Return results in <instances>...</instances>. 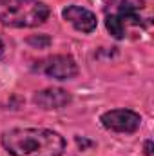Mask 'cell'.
Wrapping results in <instances>:
<instances>
[{
  "mask_svg": "<svg viewBox=\"0 0 154 156\" xmlns=\"http://www.w3.org/2000/svg\"><path fill=\"white\" fill-rule=\"evenodd\" d=\"M0 142L11 156H62L65 151L64 136L51 129H9L2 133Z\"/></svg>",
  "mask_w": 154,
  "mask_h": 156,
  "instance_id": "6da1fadb",
  "label": "cell"
},
{
  "mask_svg": "<svg viewBox=\"0 0 154 156\" xmlns=\"http://www.w3.org/2000/svg\"><path fill=\"white\" fill-rule=\"evenodd\" d=\"M49 13L40 0H0V24L7 27H37L49 18Z\"/></svg>",
  "mask_w": 154,
  "mask_h": 156,
  "instance_id": "7a4b0ae2",
  "label": "cell"
},
{
  "mask_svg": "<svg viewBox=\"0 0 154 156\" xmlns=\"http://www.w3.org/2000/svg\"><path fill=\"white\" fill-rule=\"evenodd\" d=\"M102 125L114 133H136L142 125V116L131 109H111L100 116Z\"/></svg>",
  "mask_w": 154,
  "mask_h": 156,
  "instance_id": "3957f363",
  "label": "cell"
},
{
  "mask_svg": "<svg viewBox=\"0 0 154 156\" xmlns=\"http://www.w3.org/2000/svg\"><path fill=\"white\" fill-rule=\"evenodd\" d=\"M37 71L54 80H71L78 75V66L75 58L69 55H54L42 60L37 66Z\"/></svg>",
  "mask_w": 154,
  "mask_h": 156,
  "instance_id": "277c9868",
  "label": "cell"
},
{
  "mask_svg": "<svg viewBox=\"0 0 154 156\" xmlns=\"http://www.w3.org/2000/svg\"><path fill=\"white\" fill-rule=\"evenodd\" d=\"M62 16L65 22H69L80 33H93L98 26L96 15L85 7H80V5H67L62 11Z\"/></svg>",
  "mask_w": 154,
  "mask_h": 156,
  "instance_id": "5b68a950",
  "label": "cell"
},
{
  "mask_svg": "<svg viewBox=\"0 0 154 156\" xmlns=\"http://www.w3.org/2000/svg\"><path fill=\"white\" fill-rule=\"evenodd\" d=\"M71 100H73L71 94L62 87H47V89L37 91L33 96L35 105H38L40 109H45V111L62 109L67 104H71Z\"/></svg>",
  "mask_w": 154,
  "mask_h": 156,
  "instance_id": "8992f818",
  "label": "cell"
},
{
  "mask_svg": "<svg viewBox=\"0 0 154 156\" xmlns=\"http://www.w3.org/2000/svg\"><path fill=\"white\" fill-rule=\"evenodd\" d=\"M105 26H107V31L114 37V38H123L125 37V26L121 24V20L116 16V15H109L107 20H105Z\"/></svg>",
  "mask_w": 154,
  "mask_h": 156,
  "instance_id": "52a82bcc",
  "label": "cell"
},
{
  "mask_svg": "<svg viewBox=\"0 0 154 156\" xmlns=\"http://www.w3.org/2000/svg\"><path fill=\"white\" fill-rule=\"evenodd\" d=\"M27 42H29L31 45H38L40 49H45V47H49L51 38H49L47 35H40V37H31V38H27Z\"/></svg>",
  "mask_w": 154,
  "mask_h": 156,
  "instance_id": "ba28073f",
  "label": "cell"
},
{
  "mask_svg": "<svg viewBox=\"0 0 154 156\" xmlns=\"http://www.w3.org/2000/svg\"><path fill=\"white\" fill-rule=\"evenodd\" d=\"M145 156H152V140L145 142Z\"/></svg>",
  "mask_w": 154,
  "mask_h": 156,
  "instance_id": "9c48e42d",
  "label": "cell"
},
{
  "mask_svg": "<svg viewBox=\"0 0 154 156\" xmlns=\"http://www.w3.org/2000/svg\"><path fill=\"white\" fill-rule=\"evenodd\" d=\"M4 49H5V45H4V40L0 38V56L4 55Z\"/></svg>",
  "mask_w": 154,
  "mask_h": 156,
  "instance_id": "30bf717a",
  "label": "cell"
}]
</instances>
